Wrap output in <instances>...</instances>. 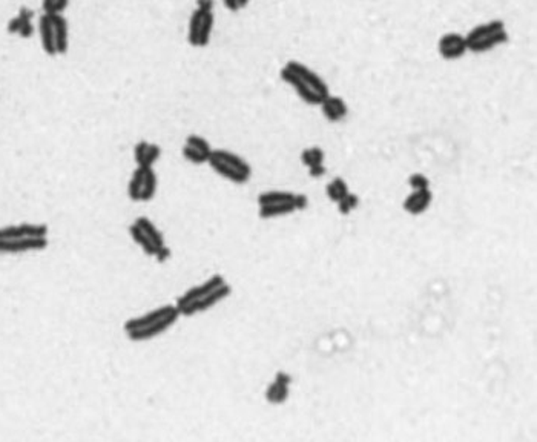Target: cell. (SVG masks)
Listing matches in <instances>:
<instances>
[{"label":"cell","instance_id":"obj_23","mask_svg":"<svg viewBox=\"0 0 537 442\" xmlns=\"http://www.w3.org/2000/svg\"><path fill=\"white\" fill-rule=\"evenodd\" d=\"M350 192L349 186H347L345 180L341 178V177H336L333 178L332 182H330L327 186H326V195L329 196L330 201H335L338 203L340 200H343L344 196Z\"/></svg>","mask_w":537,"mask_h":442},{"label":"cell","instance_id":"obj_21","mask_svg":"<svg viewBox=\"0 0 537 442\" xmlns=\"http://www.w3.org/2000/svg\"><path fill=\"white\" fill-rule=\"evenodd\" d=\"M301 194L289 192V191H267L258 195V206H269V204L291 203L300 199Z\"/></svg>","mask_w":537,"mask_h":442},{"label":"cell","instance_id":"obj_11","mask_svg":"<svg viewBox=\"0 0 537 442\" xmlns=\"http://www.w3.org/2000/svg\"><path fill=\"white\" fill-rule=\"evenodd\" d=\"M468 51L465 36L459 32H447L439 40V54L445 60H456Z\"/></svg>","mask_w":537,"mask_h":442},{"label":"cell","instance_id":"obj_22","mask_svg":"<svg viewBox=\"0 0 537 442\" xmlns=\"http://www.w3.org/2000/svg\"><path fill=\"white\" fill-rule=\"evenodd\" d=\"M129 234L132 236V240H134L140 246V249H142L146 255L155 257V253H157L155 246L150 239H147V235L142 231V229H140L137 225H132L129 227Z\"/></svg>","mask_w":537,"mask_h":442},{"label":"cell","instance_id":"obj_16","mask_svg":"<svg viewBox=\"0 0 537 442\" xmlns=\"http://www.w3.org/2000/svg\"><path fill=\"white\" fill-rule=\"evenodd\" d=\"M39 34L40 42H42L44 51L48 55H59L57 53V42H55V29H54V19L53 14H44L39 20Z\"/></svg>","mask_w":537,"mask_h":442},{"label":"cell","instance_id":"obj_8","mask_svg":"<svg viewBox=\"0 0 537 442\" xmlns=\"http://www.w3.org/2000/svg\"><path fill=\"white\" fill-rule=\"evenodd\" d=\"M212 147L208 140H204L200 135H189L185 142L183 146V157L194 163V165H203V163H208L209 157L212 154Z\"/></svg>","mask_w":537,"mask_h":442},{"label":"cell","instance_id":"obj_28","mask_svg":"<svg viewBox=\"0 0 537 442\" xmlns=\"http://www.w3.org/2000/svg\"><path fill=\"white\" fill-rule=\"evenodd\" d=\"M358 203H359V200H358V195H354V194L349 192V194H347V195L344 196L343 200H340V201H338L336 204H338V209H340L341 214L347 215V214H350L352 210L357 209Z\"/></svg>","mask_w":537,"mask_h":442},{"label":"cell","instance_id":"obj_9","mask_svg":"<svg viewBox=\"0 0 537 442\" xmlns=\"http://www.w3.org/2000/svg\"><path fill=\"white\" fill-rule=\"evenodd\" d=\"M175 312H178L175 306H172V304L161 306L159 309L151 310V312H147L145 315H140V316L128 319V321L125 323V326H123V329H125L126 333L138 330V329H143V327H147V326H151V324L159 323L160 319L166 318V316L175 314Z\"/></svg>","mask_w":537,"mask_h":442},{"label":"cell","instance_id":"obj_30","mask_svg":"<svg viewBox=\"0 0 537 442\" xmlns=\"http://www.w3.org/2000/svg\"><path fill=\"white\" fill-rule=\"evenodd\" d=\"M150 142L146 140H142L138 142L134 147V157H135V161H137V166H145V160H146V155H147V149H150Z\"/></svg>","mask_w":537,"mask_h":442},{"label":"cell","instance_id":"obj_5","mask_svg":"<svg viewBox=\"0 0 537 442\" xmlns=\"http://www.w3.org/2000/svg\"><path fill=\"white\" fill-rule=\"evenodd\" d=\"M230 293H232V288H230L229 283H225L223 286H220L218 289H215L209 295H206L204 298L192 302V304H187L185 307L178 309V314L180 316H194L197 314L206 312V310L217 306L223 300H226Z\"/></svg>","mask_w":537,"mask_h":442},{"label":"cell","instance_id":"obj_15","mask_svg":"<svg viewBox=\"0 0 537 442\" xmlns=\"http://www.w3.org/2000/svg\"><path fill=\"white\" fill-rule=\"evenodd\" d=\"M32 13L29 8L22 6L19 10V14L8 22V32L14 36H20L22 39H28L34 32V27H32Z\"/></svg>","mask_w":537,"mask_h":442},{"label":"cell","instance_id":"obj_18","mask_svg":"<svg viewBox=\"0 0 537 442\" xmlns=\"http://www.w3.org/2000/svg\"><path fill=\"white\" fill-rule=\"evenodd\" d=\"M319 106L322 109V114H324V117L332 123L341 121L343 119L347 117V112H349L347 103L338 95H329Z\"/></svg>","mask_w":537,"mask_h":442},{"label":"cell","instance_id":"obj_14","mask_svg":"<svg viewBox=\"0 0 537 442\" xmlns=\"http://www.w3.org/2000/svg\"><path fill=\"white\" fill-rule=\"evenodd\" d=\"M48 246L45 239H22V240H2L0 241V253H23L44 250Z\"/></svg>","mask_w":537,"mask_h":442},{"label":"cell","instance_id":"obj_6","mask_svg":"<svg viewBox=\"0 0 537 442\" xmlns=\"http://www.w3.org/2000/svg\"><path fill=\"white\" fill-rule=\"evenodd\" d=\"M225 283H227V281H226V278L223 276V275H220V274L212 275V276L209 278V280H206L204 283L195 286V288L189 289V290H186L183 295H181V297L177 300V304H175L177 310L181 309V307L187 306V304H192V302H195V301H198V300L204 298L206 295H209V293L213 292L215 289H218L220 286H223Z\"/></svg>","mask_w":537,"mask_h":442},{"label":"cell","instance_id":"obj_2","mask_svg":"<svg viewBox=\"0 0 537 442\" xmlns=\"http://www.w3.org/2000/svg\"><path fill=\"white\" fill-rule=\"evenodd\" d=\"M208 163L218 175L235 185H244L252 177V168L249 163L234 152L213 149Z\"/></svg>","mask_w":537,"mask_h":442},{"label":"cell","instance_id":"obj_3","mask_svg":"<svg viewBox=\"0 0 537 442\" xmlns=\"http://www.w3.org/2000/svg\"><path fill=\"white\" fill-rule=\"evenodd\" d=\"M465 42L468 51L472 53L490 51V49L508 42L505 23L502 20H491L477 25L465 36Z\"/></svg>","mask_w":537,"mask_h":442},{"label":"cell","instance_id":"obj_7","mask_svg":"<svg viewBox=\"0 0 537 442\" xmlns=\"http://www.w3.org/2000/svg\"><path fill=\"white\" fill-rule=\"evenodd\" d=\"M48 227L45 225H14L0 227V241L2 240H22V239H45Z\"/></svg>","mask_w":537,"mask_h":442},{"label":"cell","instance_id":"obj_29","mask_svg":"<svg viewBox=\"0 0 537 442\" xmlns=\"http://www.w3.org/2000/svg\"><path fill=\"white\" fill-rule=\"evenodd\" d=\"M409 185H410V187H411V191L430 189V182H428V178H427L424 174H419V172H416V174L410 175V178H409Z\"/></svg>","mask_w":537,"mask_h":442},{"label":"cell","instance_id":"obj_13","mask_svg":"<svg viewBox=\"0 0 537 442\" xmlns=\"http://www.w3.org/2000/svg\"><path fill=\"white\" fill-rule=\"evenodd\" d=\"M291 384H292L291 375H287L286 372H278L274 382H272L266 390L267 403L270 404L286 403L289 398V393H291Z\"/></svg>","mask_w":537,"mask_h":442},{"label":"cell","instance_id":"obj_20","mask_svg":"<svg viewBox=\"0 0 537 442\" xmlns=\"http://www.w3.org/2000/svg\"><path fill=\"white\" fill-rule=\"evenodd\" d=\"M54 19V29H55V42H57V53L65 54L69 43V29L68 22L62 14H53Z\"/></svg>","mask_w":537,"mask_h":442},{"label":"cell","instance_id":"obj_25","mask_svg":"<svg viewBox=\"0 0 537 442\" xmlns=\"http://www.w3.org/2000/svg\"><path fill=\"white\" fill-rule=\"evenodd\" d=\"M145 166H137V169L132 174V178L129 180L128 185V196L132 201L140 200V192H142L143 182H145Z\"/></svg>","mask_w":537,"mask_h":442},{"label":"cell","instance_id":"obj_26","mask_svg":"<svg viewBox=\"0 0 537 442\" xmlns=\"http://www.w3.org/2000/svg\"><path fill=\"white\" fill-rule=\"evenodd\" d=\"M324 157L326 154L324 151L321 149V147H310V149H304L301 152V161L304 166H307L309 169H313V168H318V166H322L324 165Z\"/></svg>","mask_w":537,"mask_h":442},{"label":"cell","instance_id":"obj_24","mask_svg":"<svg viewBox=\"0 0 537 442\" xmlns=\"http://www.w3.org/2000/svg\"><path fill=\"white\" fill-rule=\"evenodd\" d=\"M157 174L154 172V168H146L145 170V182L142 192H140V200L138 201H151L155 192H157Z\"/></svg>","mask_w":537,"mask_h":442},{"label":"cell","instance_id":"obj_31","mask_svg":"<svg viewBox=\"0 0 537 442\" xmlns=\"http://www.w3.org/2000/svg\"><path fill=\"white\" fill-rule=\"evenodd\" d=\"M225 2V6L229 11L237 13L239 10H243L247 5H249V0H223Z\"/></svg>","mask_w":537,"mask_h":442},{"label":"cell","instance_id":"obj_12","mask_svg":"<svg viewBox=\"0 0 537 442\" xmlns=\"http://www.w3.org/2000/svg\"><path fill=\"white\" fill-rule=\"evenodd\" d=\"M309 200L305 195H300V199L296 201L291 203H279V204H269V206H260L258 215L264 220L269 218H277V217H284L289 214H293L296 210H303L307 208Z\"/></svg>","mask_w":537,"mask_h":442},{"label":"cell","instance_id":"obj_1","mask_svg":"<svg viewBox=\"0 0 537 442\" xmlns=\"http://www.w3.org/2000/svg\"><path fill=\"white\" fill-rule=\"evenodd\" d=\"M281 79L291 85L301 100L312 106H319L330 95L329 86L315 71L300 62H287L281 69Z\"/></svg>","mask_w":537,"mask_h":442},{"label":"cell","instance_id":"obj_17","mask_svg":"<svg viewBox=\"0 0 537 442\" xmlns=\"http://www.w3.org/2000/svg\"><path fill=\"white\" fill-rule=\"evenodd\" d=\"M433 195L430 189H420V191H411V194L404 201V210L410 215H420L428 209L432 204Z\"/></svg>","mask_w":537,"mask_h":442},{"label":"cell","instance_id":"obj_27","mask_svg":"<svg viewBox=\"0 0 537 442\" xmlns=\"http://www.w3.org/2000/svg\"><path fill=\"white\" fill-rule=\"evenodd\" d=\"M69 5V0H42L44 14H62Z\"/></svg>","mask_w":537,"mask_h":442},{"label":"cell","instance_id":"obj_4","mask_svg":"<svg viewBox=\"0 0 537 442\" xmlns=\"http://www.w3.org/2000/svg\"><path fill=\"white\" fill-rule=\"evenodd\" d=\"M213 10L197 6L189 19L187 40L195 48H204L209 45L213 29Z\"/></svg>","mask_w":537,"mask_h":442},{"label":"cell","instance_id":"obj_10","mask_svg":"<svg viewBox=\"0 0 537 442\" xmlns=\"http://www.w3.org/2000/svg\"><path fill=\"white\" fill-rule=\"evenodd\" d=\"M178 318H180V314L175 312V314H172V315H169L166 318L160 319L159 323L151 324V326H147V327H143V329H138V330H134V332H128L126 335H128V338L131 341H135V342L150 341V340H152L155 337H160L161 333L168 332L171 327L177 323Z\"/></svg>","mask_w":537,"mask_h":442},{"label":"cell","instance_id":"obj_19","mask_svg":"<svg viewBox=\"0 0 537 442\" xmlns=\"http://www.w3.org/2000/svg\"><path fill=\"white\" fill-rule=\"evenodd\" d=\"M134 225H137V226H138L140 229H142V231L147 235V239H150V240L154 243L157 252H159V250L163 249V248H166V241H164L163 234L159 231V227H157L150 218H146V217H138V218L135 220V223H134ZM155 255H157V253H155Z\"/></svg>","mask_w":537,"mask_h":442},{"label":"cell","instance_id":"obj_32","mask_svg":"<svg viewBox=\"0 0 537 442\" xmlns=\"http://www.w3.org/2000/svg\"><path fill=\"white\" fill-rule=\"evenodd\" d=\"M155 258H157V260H159V261H160V263H164V261H168V260L171 258V249L168 248V246H166V248H163V249H160L159 252H157V255H155Z\"/></svg>","mask_w":537,"mask_h":442},{"label":"cell","instance_id":"obj_33","mask_svg":"<svg viewBox=\"0 0 537 442\" xmlns=\"http://www.w3.org/2000/svg\"><path fill=\"white\" fill-rule=\"evenodd\" d=\"M326 166L324 165H322V166H318V168H313V169H309V174H310V177H313V178H318V177H322V175H324L326 174Z\"/></svg>","mask_w":537,"mask_h":442}]
</instances>
